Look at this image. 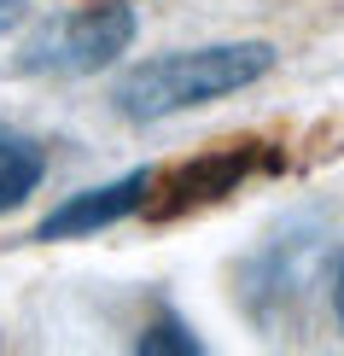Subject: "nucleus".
Masks as SVG:
<instances>
[{
	"instance_id": "f257e3e1",
	"label": "nucleus",
	"mask_w": 344,
	"mask_h": 356,
	"mask_svg": "<svg viewBox=\"0 0 344 356\" xmlns=\"http://www.w3.org/2000/svg\"><path fill=\"white\" fill-rule=\"evenodd\" d=\"M275 70V47L268 41H216V47H187V53H163L134 65L123 82H117L111 106L129 117V123H158V117L211 106L222 94H239V88L263 82Z\"/></svg>"
},
{
	"instance_id": "f03ea898",
	"label": "nucleus",
	"mask_w": 344,
	"mask_h": 356,
	"mask_svg": "<svg viewBox=\"0 0 344 356\" xmlns=\"http://www.w3.org/2000/svg\"><path fill=\"white\" fill-rule=\"evenodd\" d=\"M134 29H140L134 6H123V0H94V6L58 12L24 41L18 70L24 76H94L129 53Z\"/></svg>"
},
{
	"instance_id": "7ed1b4c3",
	"label": "nucleus",
	"mask_w": 344,
	"mask_h": 356,
	"mask_svg": "<svg viewBox=\"0 0 344 356\" xmlns=\"http://www.w3.org/2000/svg\"><path fill=\"white\" fill-rule=\"evenodd\" d=\"M251 170H257V146H222V152L187 158V164H175L170 175H158V181H152L158 193H146V211H152L158 222H175V216L199 211V204L228 199Z\"/></svg>"
},
{
	"instance_id": "20e7f679",
	"label": "nucleus",
	"mask_w": 344,
	"mask_h": 356,
	"mask_svg": "<svg viewBox=\"0 0 344 356\" xmlns=\"http://www.w3.org/2000/svg\"><path fill=\"white\" fill-rule=\"evenodd\" d=\"M146 193H152V170H129L123 181L88 187V193L65 199L47 222H41L35 240H76V234H99V228H111V222L146 211Z\"/></svg>"
},
{
	"instance_id": "39448f33",
	"label": "nucleus",
	"mask_w": 344,
	"mask_h": 356,
	"mask_svg": "<svg viewBox=\"0 0 344 356\" xmlns=\"http://www.w3.org/2000/svg\"><path fill=\"white\" fill-rule=\"evenodd\" d=\"M47 181V146L24 129H6L0 123V216L18 211V204Z\"/></svg>"
},
{
	"instance_id": "423d86ee",
	"label": "nucleus",
	"mask_w": 344,
	"mask_h": 356,
	"mask_svg": "<svg viewBox=\"0 0 344 356\" xmlns=\"http://www.w3.org/2000/svg\"><path fill=\"white\" fill-rule=\"evenodd\" d=\"M140 350H181V356H199L204 339H187L181 321H152V327H146V339H140Z\"/></svg>"
},
{
	"instance_id": "0eeeda50",
	"label": "nucleus",
	"mask_w": 344,
	"mask_h": 356,
	"mask_svg": "<svg viewBox=\"0 0 344 356\" xmlns=\"http://www.w3.org/2000/svg\"><path fill=\"white\" fill-rule=\"evenodd\" d=\"M24 18H29V0H0V35H12Z\"/></svg>"
},
{
	"instance_id": "6e6552de",
	"label": "nucleus",
	"mask_w": 344,
	"mask_h": 356,
	"mask_svg": "<svg viewBox=\"0 0 344 356\" xmlns=\"http://www.w3.org/2000/svg\"><path fill=\"white\" fill-rule=\"evenodd\" d=\"M333 316H338V327H344V263H338V275H333Z\"/></svg>"
}]
</instances>
